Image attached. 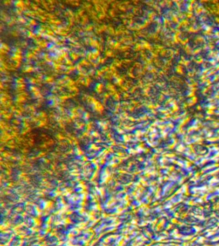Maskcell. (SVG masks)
I'll return each mask as SVG.
<instances>
[{
    "mask_svg": "<svg viewBox=\"0 0 219 246\" xmlns=\"http://www.w3.org/2000/svg\"><path fill=\"white\" fill-rule=\"evenodd\" d=\"M106 54H107V56H108V57H111V56H112V52H111V51H108V52H106Z\"/></svg>",
    "mask_w": 219,
    "mask_h": 246,
    "instance_id": "cell-1",
    "label": "cell"
}]
</instances>
